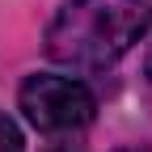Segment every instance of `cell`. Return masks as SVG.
Returning a JSON list of instances; mask_svg holds the SVG:
<instances>
[{
	"label": "cell",
	"mask_w": 152,
	"mask_h": 152,
	"mask_svg": "<svg viewBox=\"0 0 152 152\" xmlns=\"http://www.w3.org/2000/svg\"><path fill=\"white\" fill-rule=\"evenodd\" d=\"M152 0H68L47 30V51L76 72H102L144 38Z\"/></svg>",
	"instance_id": "obj_1"
},
{
	"label": "cell",
	"mask_w": 152,
	"mask_h": 152,
	"mask_svg": "<svg viewBox=\"0 0 152 152\" xmlns=\"http://www.w3.org/2000/svg\"><path fill=\"white\" fill-rule=\"evenodd\" d=\"M0 152H26L21 131H17V127H13V118H4V114H0Z\"/></svg>",
	"instance_id": "obj_3"
},
{
	"label": "cell",
	"mask_w": 152,
	"mask_h": 152,
	"mask_svg": "<svg viewBox=\"0 0 152 152\" xmlns=\"http://www.w3.org/2000/svg\"><path fill=\"white\" fill-rule=\"evenodd\" d=\"M93 93L72 76H30L21 85V114L47 135H72L93 123Z\"/></svg>",
	"instance_id": "obj_2"
}]
</instances>
